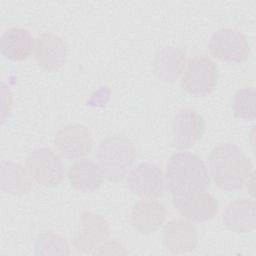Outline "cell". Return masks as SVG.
<instances>
[{
    "label": "cell",
    "instance_id": "cell-1",
    "mask_svg": "<svg viewBox=\"0 0 256 256\" xmlns=\"http://www.w3.org/2000/svg\"><path fill=\"white\" fill-rule=\"evenodd\" d=\"M207 163L214 183L226 192L243 189L252 177L253 165L250 159L233 143L215 146L208 155Z\"/></svg>",
    "mask_w": 256,
    "mask_h": 256
},
{
    "label": "cell",
    "instance_id": "cell-2",
    "mask_svg": "<svg viewBox=\"0 0 256 256\" xmlns=\"http://www.w3.org/2000/svg\"><path fill=\"white\" fill-rule=\"evenodd\" d=\"M165 187L171 194L204 191L210 185V175L203 160L196 154L179 151L169 158L164 174Z\"/></svg>",
    "mask_w": 256,
    "mask_h": 256
},
{
    "label": "cell",
    "instance_id": "cell-3",
    "mask_svg": "<svg viewBox=\"0 0 256 256\" xmlns=\"http://www.w3.org/2000/svg\"><path fill=\"white\" fill-rule=\"evenodd\" d=\"M98 165L111 182L122 181L136 158L134 143L123 134H113L104 138L97 148Z\"/></svg>",
    "mask_w": 256,
    "mask_h": 256
},
{
    "label": "cell",
    "instance_id": "cell-4",
    "mask_svg": "<svg viewBox=\"0 0 256 256\" xmlns=\"http://www.w3.org/2000/svg\"><path fill=\"white\" fill-rule=\"evenodd\" d=\"M218 77L215 62L208 56L196 55L186 62L182 72L181 86L193 97H205L215 90Z\"/></svg>",
    "mask_w": 256,
    "mask_h": 256
},
{
    "label": "cell",
    "instance_id": "cell-5",
    "mask_svg": "<svg viewBox=\"0 0 256 256\" xmlns=\"http://www.w3.org/2000/svg\"><path fill=\"white\" fill-rule=\"evenodd\" d=\"M26 169L38 184L45 187H56L65 177L61 158L49 147L31 151L26 157Z\"/></svg>",
    "mask_w": 256,
    "mask_h": 256
},
{
    "label": "cell",
    "instance_id": "cell-6",
    "mask_svg": "<svg viewBox=\"0 0 256 256\" xmlns=\"http://www.w3.org/2000/svg\"><path fill=\"white\" fill-rule=\"evenodd\" d=\"M208 49L211 56L228 63L244 62L251 53L245 35L234 28L216 30L210 37Z\"/></svg>",
    "mask_w": 256,
    "mask_h": 256
},
{
    "label": "cell",
    "instance_id": "cell-7",
    "mask_svg": "<svg viewBox=\"0 0 256 256\" xmlns=\"http://www.w3.org/2000/svg\"><path fill=\"white\" fill-rule=\"evenodd\" d=\"M204 118L192 108L179 110L170 122V143L178 150L195 146L205 133Z\"/></svg>",
    "mask_w": 256,
    "mask_h": 256
},
{
    "label": "cell",
    "instance_id": "cell-8",
    "mask_svg": "<svg viewBox=\"0 0 256 256\" xmlns=\"http://www.w3.org/2000/svg\"><path fill=\"white\" fill-rule=\"evenodd\" d=\"M172 202L177 211L191 222H206L218 213L217 199L205 190L172 194Z\"/></svg>",
    "mask_w": 256,
    "mask_h": 256
},
{
    "label": "cell",
    "instance_id": "cell-9",
    "mask_svg": "<svg viewBox=\"0 0 256 256\" xmlns=\"http://www.w3.org/2000/svg\"><path fill=\"white\" fill-rule=\"evenodd\" d=\"M128 188L135 195L154 199L162 196L165 191L164 174L159 166L150 162H142L134 166L126 175Z\"/></svg>",
    "mask_w": 256,
    "mask_h": 256
},
{
    "label": "cell",
    "instance_id": "cell-10",
    "mask_svg": "<svg viewBox=\"0 0 256 256\" xmlns=\"http://www.w3.org/2000/svg\"><path fill=\"white\" fill-rule=\"evenodd\" d=\"M54 145L62 157L68 160H78L92 151L93 138L86 126L71 123L58 130Z\"/></svg>",
    "mask_w": 256,
    "mask_h": 256
},
{
    "label": "cell",
    "instance_id": "cell-11",
    "mask_svg": "<svg viewBox=\"0 0 256 256\" xmlns=\"http://www.w3.org/2000/svg\"><path fill=\"white\" fill-rule=\"evenodd\" d=\"M109 235L110 226L107 220L99 214L85 211L80 217L79 229L73 237L72 245L79 253H93Z\"/></svg>",
    "mask_w": 256,
    "mask_h": 256
},
{
    "label": "cell",
    "instance_id": "cell-12",
    "mask_svg": "<svg viewBox=\"0 0 256 256\" xmlns=\"http://www.w3.org/2000/svg\"><path fill=\"white\" fill-rule=\"evenodd\" d=\"M34 58L43 70H59L67 60V46L64 40L51 32L39 34L34 41Z\"/></svg>",
    "mask_w": 256,
    "mask_h": 256
},
{
    "label": "cell",
    "instance_id": "cell-13",
    "mask_svg": "<svg viewBox=\"0 0 256 256\" xmlns=\"http://www.w3.org/2000/svg\"><path fill=\"white\" fill-rule=\"evenodd\" d=\"M163 244L174 254L191 252L198 246V232L189 220L173 219L164 227Z\"/></svg>",
    "mask_w": 256,
    "mask_h": 256
},
{
    "label": "cell",
    "instance_id": "cell-14",
    "mask_svg": "<svg viewBox=\"0 0 256 256\" xmlns=\"http://www.w3.org/2000/svg\"><path fill=\"white\" fill-rule=\"evenodd\" d=\"M165 206L153 199L140 200L132 207L130 221L133 228L141 234L157 231L166 220Z\"/></svg>",
    "mask_w": 256,
    "mask_h": 256
},
{
    "label": "cell",
    "instance_id": "cell-15",
    "mask_svg": "<svg viewBox=\"0 0 256 256\" xmlns=\"http://www.w3.org/2000/svg\"><path fill=\"white\" fill-rule=\"evenodd\" d=\"M256 204L253 200L239 198L231 201L223 212V223L234 233H248L256 228Z\"/></svg>",
    "mask_w": 256,
    "mask_h": 256
},
{
    "label": "cell",
    "instance_id": "cell-16",
    "mask_svg": "<svg viewBox=\"0 0 256 256\" xmlns=\"http://www.w3.org/2000/svg\"><path fill=\"white\" fill-rule=\"evenodd\" d=\"M186 65L185 52L175 46H166L154 56L152 71L164 82H174L181 75Z\"/></svg>",
    "mask_w": 256,
    "mask_h": 256
},
{
    "label": "cell",
    "instance_id": "cell-17",
    "mask_svg": "<svg viewBox=\"0 0 256 256\" xmlns=\"http://www.w3.org/2000/svg\"><path fill=\"white\" fill-rule=\"evenodd\" d=\"M34 41L29 30L11 27L1 35L0 51L5 58L11 61H23L33 52Z\"/></svg>",
    "mask_w": 256,
    "mask_h": 256
},
{
    "label": "cell",
    "instance_id": "cell-18",
    "mask_svg": "<svg viewBox=\"0 0 256 256\" xmlns=\"http://www.w3.org/2000/svg\"><path fill=\"white\" fill-rule=\"evenodd\" d=\"M70 185L82 193L98 190L103 182V173L97 163L90 159H78L68 170Z\"/></svg>",
    "mask_w": 256,
    "mask_h": 256
},
{
    "label": "cell",
    "instance_id": "cell-19",
    "mask_svg": "<svg viewBox=\"0 0 256 256\" xmlns=\"http://www.w3.org/2000/svg\"><path fill=\"white\" fill-rule=\"evenodd\" d=\"M31 175L21 164L12 161L1 162V189L12 195L29 193L32 187Z\"/></svg>",
    "mask_w": 256,
    "mask_h": 256
},
{
    "label": "cell",
    "instance_id": "cell-20",
    "mask_svg": "<svg viewBox=\"0 0 256 256\" xmlns=\"http://www.w3.org/2000/svg\"><path fill=\"white\" fill-rule=\"evenodd\" d=\"M256 92L253 88L237 90L232 97V110L237 118L253 121L256 117Z\"/></svg>",
    "mask_w": 256,
    "mask_h": 256
},
{
    "label": "cell",
    "instance_id": "cell-21",
    "mask_svg": "<svg viewBox=\"0 0 256 256\" xmlns=\"http://www.w3.org/2000/svg\"><path fill=\"white\" fill-rule=\"evenodd\" d=\"M37 255H69V246L61 235L49 231L41 234L35 243Z\"/></svg>",
    "mask_w": 256,
    "mask_h": 256
}]
</instances>
